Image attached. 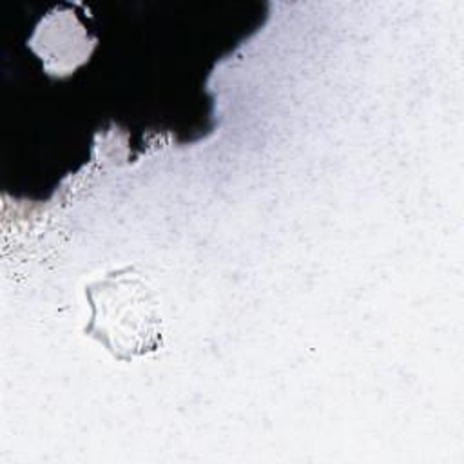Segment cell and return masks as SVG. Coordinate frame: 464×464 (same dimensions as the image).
Masks as SVG:
<instances>
[{
  "label": "cell",
  "mask_w": 464,
  "mask_h": 464,
  "mask_svg": "<svg viewBox=\"0 0 464 464\" xmlns=\"http://www.w3.org/2000/svg\"><path fill=\"white\" fill-rule=\"evenodd\" d=\"M72 42V44H80L85 45L87 42V34L83 31V27L80 25V22L76 20V16H72L71 13H63L62 9H54L53 13H49L42 24L36 29V36L33 40V47L34 51L40 47H47L53 45L54 42ZM56 56H60V67H58V74H62L63 71H71L74 69L82 60H85V56H89L87 49H80L74 47L71 44H60V49L56 53ZM56 56L53 60H56Z\"/></svg>",
  "instance_id": "2"
},
{
  "label": "cell",
  "mask_w": 464,
  "mask_h": 464,
  "mask_svg": "<svg viewBox=\"0 0 464 464\" xmlns=\"http://www.w3.org/2000/svg\"><path fill=\"white\" fill-rule=\"evenodd\" d=\"M85 295L92 312L85 334L116 359L130 361L161 346L163 321L158 297L134 268L111 272L89 285Z\"/></svg>",
  "instance_id": "1"
}]
</instances>
